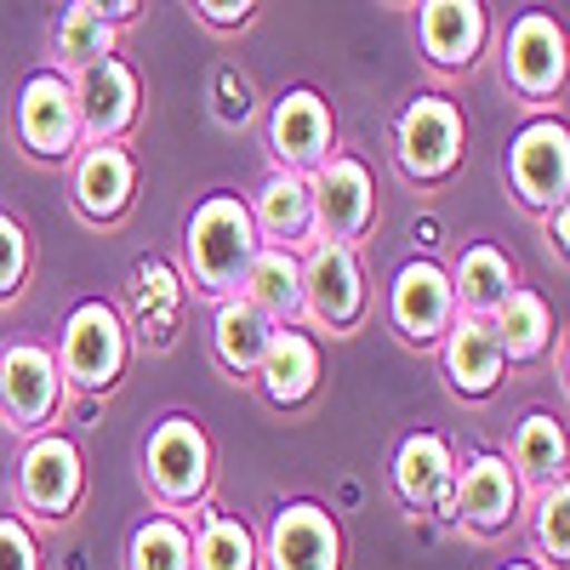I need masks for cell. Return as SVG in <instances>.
<instances>
[{
    "label": "cell",
    "mask_w": 570,
    "mask_h": 570,
    "mask_svg": "<svg viewBox=\"0 0 570 570\" xmlns=\"http://www.w3.org/2000/svg\"><path fill=\"white\" fill-rule=\"evenodd\" d=\"M257 252H263V240H257L252 206L240 195H206L195 206L188 234H183V263H188V279H195L200 297H212V303L240 297Z\"/></svg>",
    "instance_id": "cell-1"
},
{
    "label": "cell",
    "mask_w": 570,
    "mask_h": 570,
    "mask_svg": "<svg viewBox=\"0 0 570 570\" xmlns=\"http://www.w3.org/2000/svg\"><path fill=\"white\" fill-rule=\"evenodd\" d=\"M126 354H131V337H126V320L120 308L109 303H80L63 325V348L52 354L58 360V376L86 394L98 389H115L120 371H126Z\"/></svg>",
    "instance_id": "cell-2"
},
{
    "label": "cell",
    "mask_w": 570,
    "mask_h": 570,
    "mask_svg": "<svg viewBox=\"0 0 570 570\" xmlns=\"http://www.w3.org/2000/svg\"><path fill=\"white\" fill-rule=\"evenodd\" d=\"M394 160L411 183H440L462 160V109L440 91L411 98L394 120Z\"/></svg>",
    "instance_id": "cell-3"
},
{
    "label": "cell",
    "mask_w": 570,
    "mask_h": 570,
    "mask_svg": "<svg viewBox=\"0 0 570 570\" xmlns=\"http://www.w3.org/2000/svg\"><path fill=\"white\" fill-rule=\"evenodd\" d=\"M142 480L166 508L200 502L212 485V440L195 416H166L142 445Z\"/></svg>",
    "instance_id": "cell-4"
},
{
    "label": "cell",
    "mask_w": 570,
    "mask_h": 570,
    "mask_svg": "<svg viewBox=\"0 0 570 570\" xmlns=\"http://www.w3.org/2000/svg\"><path fill=\"white\" fill-rule=\"evenodd\" d=\"M508 183L531 212H559L570 188V131L553 115H537L508 142Z\"/></svg>",
    "instance_id": "cell-5"
},
{
    "label": "cell",
    "mask_w": 570,
    "mask_h": 570,
    "mask_svg": "<svg viewBox=\"0 0 570 570\" xmlns=\"http://www.w3.org/2000/svg\"><path fill=\"white\" fill-rule=\"evenodd\" d=\"M365 308H371V292H365V268H360L354 246L320 240L303 257V314L320 331H354L365 320Z\"/></svg>",
    "instance_id": "cell-6"
},
{
    "label": "cell",
    "mask_w": 570,
    "mask_h": 570,
    "mask_svg": "<svg viewBox=\"0 0 570 570\" xmlns=\"http://www.w3.org/2000/svg\"><path fill=\"white\" fill-rule=\"evenodd\" d=\"M63 400V376H58V360L52 348L40 343H7L0 348V416L18 434H40L52 422Z\"/></svg>",
    "instance_id": "cell-7"
},
{
    "label": "cell",
    "mask_w": 570,
    "mask_h": 570,
    "mask_svg": "<svg viewBox=\"0 0 570 570\" xmlns=\"http://www.w3.org/2000/svg\"><path fill=\"white\" fill-rule=\"evenodd\" d=\"M308 200H314V234L331 246H348L371 228L376 217V188H371V171L365 160L354 155H331L314 183H308Z\"/></svg>",
    "instance_id": "cell-8"
},
{
    "label": "cell",
    "mask_w": 570,
    "mask_h": 570,
    "mask_svg": "<svg viewBox=\"0 0 570 570\" xmlns=\"http://www.w3.org/2000/svg\"><path fill=\"white\" fill-rule=\"evenodd\" d=\"M86 491V462H80V445L69 434H35L23 462H18V497L29 513L40 519H63L75 513Z\"/></svg>",
    "instance_id": "cell-9"
},
{
    "label": "cell",
    "mask_w": 570,
    "mask_h": 570,
    "mask_svg": "<svg viewBox=\"0 0 570 570\" xmlns=\"http://www.w3.org/2000/svg\"><path fill=\"white\" fill-rule=\"evenodd\" d=\"M389 320L405 343H440L451 320H456V297H451V274L434 257H411L394 285H389Z\"/></svg>",
    "instance_id": "cell-10"
},
{
    "label": "cell",
    "mask_w": 570,
    "mask_h": 570,
    "mask_svg": "<svg viewBox=\"0 0 570 570\" xmlns=\"http://www.w3.org/2000/svg\"><path fill=\"white\" fill-rule=\"evenodd\" d=\"M331 137H337L331 104L308 86H292L268 115V149H274L279 171H292V177H308L331 160Z\"/></svg>",
    "instance_id": "cell-11"
},
{
    "label": "cell",
    "mask_w": 570,
    "mask_h": 570,
    "mask_svg": "<svg viewBox=\"0 0 570 570\" xmlns=\"http://www.w3.org/2000/svg\"><path fill=\"white\" fill-rule=\"evenodd\" d=\"M18 137L35 160H63L80 149V115H75V91L69 75L58 69H40L23 80V98H18Z\"/></svg>",
    "instance_id": "cell-12"
},
{
    "label": "cell",
    "mask_w": 570,
    "mask_h": 570,
    "mask_svg": "<svg viewBox=\"0 0 570 570\" xmlns=\"http://www.w3.org/2000/svg\"><path fill=\"white\" fill-rule=\"evenodd\" d=\"M502 69H508V86L513 91H525V98H553V91L564 86V29L559 18L548 12H525V18H513L508 40H502Z\"/></svg>",
    "instance_id": "cell-13"
},
{
    "label": "cell",
    "mask_w": 570,
    "mask_h": 570,
    "mask_svg": "<svg viewBox=\"0 0 570 570\" xmlns=\"http://www.w3.org/2000/svg\"><path fill=\"white\" fill-rule=\"evenodd\" d=\"M75 91V115H80V137L86 142H120L137 120V75L120 58H104L69 80Z\"/></svg>",
    "instance_id": "cell-14"
},
{
    "label": "cell",
    "mask_w": 570,
    "mask_h": 570,
    "mask_svg": "<svg viewBox=\"0 0 570 570\" xmlns=\"http://www.w3.org/2000/svg\"><path fill=\"white\" fill-rule=\"evenodd\" d=\"M268 570H343V531L320 502H292L268 525Z\"/></svg>",
    "instance_id": "cell-15"
},
{
    "label": "cell",
    "mask_w": 570,
    "mask_h": 570,
    "mask_svg": "<svg viewBox=\"0 0 570 570\" xmlns=\"http://www.w3.org/2000/svg\"><path fill=\"white\" fill-rule=\"evenodd\" d=\"M513 508H519V480L508 456L480 451L468 468H456V491H451V519H462L468 531H502L513 525Z\"/></svg>",
    "instance_id": "cell-16"
},
{
    "label": "cell",
    "mask_w": 570,
    "mask_h": 570,
    "mask_svg": "<svg viewBox=\"0 0 570 570\" xmlns=\"http://www.w3.org/2000/svg\"><path fill=\"white\" fill-rule=\"evenodd\" d=\"M131 188H137V166L120 142H86L75 160V177H69L75 212L86 223H115L131 206Z\"/></svg>",
    "instance_id": "cell-17"
},
{
    "label": "cell",
    "mask_w": 570,
    "mask_h": 570,
    "mask_svg": "<svg viewBox=\"0 0 570 570\" xmlns=\"http://www.w3.org/2000/svg\"><path fill=\"white\" fill-rule=\"evenodd\" d=\"M440 360H445V383H451L462 400L497 394L502 371H508L502 343H497V325H491V320H468V314H456L451 331L440 337Z\"/></svg>",
    "instance_id": "cell-18"
},
{
    "label": "cell",
    "mask_w": 570,
    "mask_h": 570,
    "mask_svg": "<svg viewBox=\"0 0 570 570\" xmlns=\"http://www.w3.org/2000/svg\"><path fill=\"white\" fill-rule=\"evenodd\" d=\"M416 35L434 69H473V58L485 46V7L480 0H428Z\"/></svg>",
    "instance_id": "cell-19"
},
{
    "label": "cell",
    "mask_w": 570,
    "mask_h": 570,
    "mask_svg": "<svg viewBox=\"0 0 570 570\" xmlns=\"http://www.w3.org/2000/svg\"><path fill=\"white\" fill-rule=\"evenodd\" d=\"M394 491L405 508H440L451 519V491H456V456L440 434H411L394 451Z\"/></svg>",
    "instance_id": "cell-20"
},
{
    "label": "cell",
    "mask_w": 570,
    "mask_h": 570,
    "mask_svg": "<svg viewBox=\"0 0 570 570\" xmlns=\"http://www.w3.org/2000/svg\"><path fill=\"white\" fill-rule=\"evenodd\" d=\"M257 389L279 411L303 405L320 389V348H314L308 331H297V325H279L274 331L268 348H263V365H257Z\"/></svg>",
    "instance_id": "cell-21"
},
{
    "label": "cell",
    "mask_w": 570,
    "mask_h": 570,
    "mask_svg": "<svg viewBox=\"0 0 570 570\" xmlns=\"http://www.w3.org/2000/svg\"><path fill=\"white\" fill-rule=\"evenodd\" d=\"M240 297L268 320V325H292L303 314V257L285 246H263L252 257V274L240 285Z\"/></svg>",
    "instance_id": "cell-22"
},
{
    "label": "cell",
    "mask_w": 570,
    "mask_h": 570,
    "mask_svg": "<svg viewBox=\"0 0 570 570\" xmlns=\"http://www.w3.org/2000/svg\"><path fill=\"white\" fill-rule=\"evenodd\" d=\"M252 223H257V240H263V246H285V252H292V246L303 240V234H314V200H308V177L274 171V177L257 188Z\"/></svg>",
    "instance_id": "cell-23"
},
{
    "label": "cell",
    "mask_w": 570,
    "mask_h": 570,
    "mask_svg": "<svg viewBox=\"0 0 570 570\" xmlns=\"http://www.w3.org/2000/svg\"><path fill=\"white\" fill-rule=\"evenodd\" d=\"M445 274H451L456 314H468V320H497V308L513 292V263L497 246H468L456 257V268H445Z\"/></svg>",
    "instance_id": "cell-24"
},
{
    "label": "cell",
    "mask_w": 570,
    "mask_h": 570,
    "mask_svg": "<svg viewBox=\"0 0 570 570\" xmlns=\"http://www.w3.org/2000/svg\"><path fill=\"white\" fill-rule=\"evenodd\" d=\"M274 331H279V325H268L246 297H228V303H217V320H212V348H217V360H223L234 376H257L263 348H268Z\"/></svg>",
    "instance_id": "cell-25"
},
{
    "label": "cell",
    "mask_w": 570,
    "mask_h": 570,
    "mask_svg": "<svg viewBox=\"0 0 570 570\" xmlns=\"http://www.w3.org/2000/svg\"><path fill=\"white\" fill-rule=\"evenodd\" d=\"M491 325H497L502 360H513V365H525V360L548 354V343H553V308H548L537 292H525V285H513L508 303L497 308Z\"/></svg>",
    "instance_id": "cell-26"
},
{
    "label": "cell",
    "mask_w": 570,
    "mask_h": 570,
    "mask_svg": "<svg viewBox=\"0 0 570 570\" xmlns=\"http://www.w3.org/2000/svg\"><path fill=\"white\" fill-rule=\"evenodd\" d=\"M508 468H513V480H531V485H559L564 480V428H559V416H548V411H537V416H525L513 428V456H508Z\"/></svg>",
    "instance_id": "cell-27"
},
{
    "label": "cell",
    "mask_w": 570,
    "mask_h": 570,
    "mask_svg": "<svg viewBox=\"0 0 570 570\" xmlns=\"http://www.w3.org/2000/svg\"><path fill=\"white\" fill-rule=\"evenodd\" d=\"M126 570H195V537L171 513L142 519L126 542Z\"/></svg>",
    "instance_id": "cell-28"
},
{
    "label": "cell",
    "mask_w": 570,
    "mask_h": 570,
    "mask_svg": "<svg viewBox=\"0 0 570 570\" xmlns=\"http://www.w3.org/2000/svg\"><path fill=\"white\" fill-rule=\"evenodd\" d=\"M58 52H63V63L75 75L91 69V63H104V58H115V23L98 12V0H75V7H63V18H58Z\"/></svg>",
    "instance_id": "cell-29"
},
{
    "label": "cell",
    "mask_w": 570,
    "mask_h": 570,
    "mask_svg": "<svg viewBox=\"0 0 570 570\" xmlns=\"http://www.w3.org/2000/svg\"><path fill=\"white\" fill-rule=\"evenodd\" d=\"M195 570H257V537L246 519L206 513V525L195 537Z\"/></svg>",
    "instance_id": "cell-30"
},
{
    "label": "cell",
    "mask_w": 570,
    "mask_h": 570,
    "mask_svg": "<svg viewBox=\"0 0 570 570\" xmlns=\"http://www.w3.org/2000/svg\"><path fill=\"white\" fill-rule=\"evenodd\" d=\"M531 531H537L542 559H553V564L564 570V559H570V485H564V480H559V485H548V491L537 497Z\"/></svg>",
    "instance_id": "cell-31"
},
{
    "label": "cell",
    "mask_w": 570,
    "mask_h": 570,
    "mask_svg": "<svg viewBox=\"0 0 570 570\" xmlns=\"http://www.w3.org/2000/svg\"><path fill=\"white\" fill-rule=\"evenodd\" d=\"M23 274H29V234L18 217H0V303L23 292Z\"/></svg>",
    "instance_id": "cell-32"
},
{
    "label": "cell",
    "mask_w": 570,
    "mask_h": 570,
    "mask_svg": "<svg viewBox=\"0 0 570 570\" xmlns=\"http://www.w3.org/2000/svg\"><path fill=\"white\" fill-rule=\"evenodd\" d=\"M0 570H40V542L18 513H0Z\"/></svg>",
    "instance_id": "cell-33"
},
{
    "label": "cell",
    "mask_w": 570,
    "mask_h": 570,
    "mask_svg": "<svg viewBox=\"0 0 570 570\" xmlns=\"http://www.w3.org/2000/svg\"><path fill=\"white\" fill-rule=\"evenodd\" d=\"M212 29H240V23H252V12L257 7H246V0H240V7H223V0H200V7H195Z\"/></svg>",
    "instance_id": "cell-34"
},
{
    "label": "cell",
    "mask_w": 570,
    "mask_h": 570,
    "mask_svg": "<svg viewBox=\"0 0 570 570\" xmlns=\"http://www.w3.org/2000/svg\"><path fill=\"white\" fill-rule=\"evenodd\" d=\"M548 240H553V252L564 257V206H559V212H548Z\"/></svg>",
    "instance_id": "cell-35"
},
{
    "label": "cell",
    "mask_w": 570,
    "mask_h": 570,
    "mask_svg": "<svg viewBox=\"0 0 570 570\" xmlns=\"http://www.w3.org/2000/svg\"><path fill=\"white\" fill-rule=\"evenodd\" d=\"M502 570H537L531 559H513V564H502Z\"/></svg>",
    "instance_id": "cell-36"
}]
</instances>
